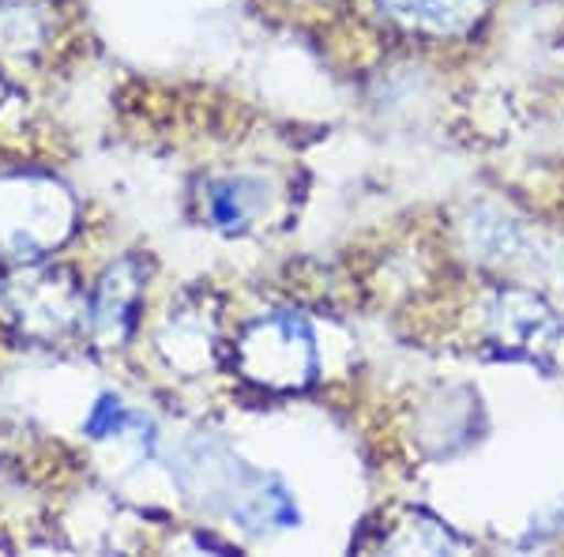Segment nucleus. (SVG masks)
<instances>
[{"mask_svg": "<svg viewBox=\"0 0 564 557\" xmlns=\"http://www.w3.org/2000/svg\"><path fill=\"white\" fill-rule=\"evenodd\" d=\"M12 313L26 335L53 340V335L68 332L72 324L84 317V287L65 268H45L34 276H23L8 290Z\"/></svg>", "mask_w": 564, "mask_h": 557, "instance_id": "f257e3e1", "label": "nucleus"}, {"mask_svg": "<svg viewBox=\"0 0 564 557\" xmlns=\"http://www.w3.org/2000/svg\"><path fill=\"white\" fill-rule=\"evenodd\" d=\"M241 365L260 385H302V381H308V369H313L308 332L297 321L257 324L241 340Z\"/></svg>", "mask_w": 564, "mask_h": 557, "instance_id": "f03ea898", "label": "nucleus"}, {"mask_svg": "<svg viewBox=\"0 0 564 557\" xmlns=\"http://www.w3.org/2000/svg\"><path fill=\"white\" fill-rule=\"evenodd\" d=\"M143 276H148V268H143L140 257H121L113 268L102 271L87 306V324L98 343L117 346L132 332L135 306H140L143 294Z\"/></svg>", "mask_w": 564, "mask_h": 557, "instance_id": "7ed1b4c3", "label": "nucleus"}, {"mask_svg": "<svg viewBox=\"0 0 564 557\" xmlns=\"http://www.w3.org/2000/svg\"><path fill=\"white\" fill-rule=\"evenodd\" d=\"M45 39V20L31 4L8 0L0 4V50L4 53H34Z\"/></svg>", "mask_w": 564, "mask_h": 557, "instance_id": "20e7f679", "label": "nucleus"}, {"mask_svg": "<svg viewBox=\"0 0 564 557\" xmlns=\"http://www.w3.org/2000/svg\"><path fill=\"white\" fill-rule=\"evenodd\" d=\"M135 422V418L124 410V404L117 396H102L95 404V410H90V418H87V433L90 437H117V433H124Z\"/></svg>", "mask_w": 564, "mask_h": 557, "instance_id": "39448f33", "label": "nucleus"}, {"mask_svg": "<svg viewBox=\"0 0 564 557\" xmlns=\"http://www.w3.org/2000/svg\"><path fill=\"white\" fill-rule=\"evenodd\" d=\"M212 215L218 226H226V231H234V226L245 223V215H249V207H245V193L241 185H218L212 193Z\"/></svg>", "mask_w": 564, "mask_h": 557, "instance_id": "423d86ee", "label": "nucleus"}, {"mask_svg": "<svg viewBox=\"0 0 564 557\" xmlns=\"http://www.w3.org/2000/svg\"><path fill=\"white\" fill-rule=\"evenodd\" d=\"M4 95H8V87H4V84H0V98H4Z\"/></svg>", "mask_w": 564, "mask_h": 557, "instance_id": "0eeeda50", "label": "nucleus"}]
</instances>
